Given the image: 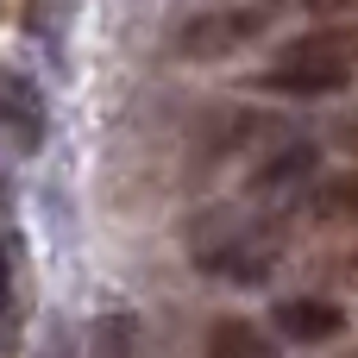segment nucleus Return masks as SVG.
<instances>
[{
	"label": "nucleus",
	"instance_id": "9",
	"mask_svg": "<svg viewBox=\"0 0 358 358\" xmlns=\"http://www.w3.org/2000/svg\"><path fill=\"white\" fill-rule=\"evenodd\" d=\"M6 302H13V258H6V239H0V321H6Z\"/></svg>",
	"mask_w": 358,
	"mask_h": 358
},
{
	"label": "nucleus",
	"instance_id": "5",
	"mask_svg": "<svg viewBox=\"0 0 358 358\" xmlns=\"http://www.w3.org/2000/svg\"><path fill=\"white\" fill-rule=\"evenodd\" d=\"M201 358H277V340H271L258 321H245V315H220V321L208 327Z\"/></svg>",
	"mask_w": 358,
	"mask_h": 358
},
{
	"label": "nucleus",
	"instance_id": "7",
	"mask_svg": "<svg viewBox=\"0 0 358 358\" xmlns=\"http://www.w3.org/2000/svg\"><path fill=\"white\" fill-rule=\"evenodd\" d=\"M315 214L321 220H352L358 214V176H327L321 195H315Z\"/></svg>",
	"mask_w": 358,
	"mask_h": 358
},
{
	"label": "nucleus",
	"instance_id": "1",
	"mask_svg": "<svg viewBox=\"0 0 358 358\" xmlns=\"http://www.w3.org/2000/svg\"><path fill=\"white\" fill-rule=\"evenodd\" d=\"M346 82H352V44H346L340 31H302V38H289V44L258 69V88L296 94V101L340 94Z\"/></svg>",
	"mask_w": 358,
	"mask_h": 358
},
{
	"label": "nucleus",
	"instance_id": "3",
	"mask_svg": "<svg viewBox=\"0 0 358 358\" xmlns=\"http://www.w3.org/2000/svg\"><path fill=\"white\" fill-rule=\"evenodd\" d=\"M44 126H50V107H44L38 82H25L19 69L0 63V138L13 151H38L44 145Z\"/></svg>",
	"mask_w": 358,
	"mask_h": 358
},
{
	"label": "nucleus",
	"instance_id": "4",
	"mask_svg": "<svg viewBox=\"0 0 358 358\" xmlns=\"http://www.w3.org/2000/svg\"><path fill=\"white\" fill-rule=\"evenodd\" d=\"M271 327L283 340H296V346H321V340H340L346 334V308L327 302V296H289V302H277Z\"/></svg>",
	"mask_w": 358,
	"mask_h": 358
},
{
	"label": "nucleus",
	"instance_id": "6",
	"mask_svg": "<svg viewBox=\"0 0 358 358\" xmlns=\"http://www.w3.org/2000/svg\"><path fill=\"white\" fill-rule=\"evenodd\" d=\"M302 176H315V145H289V151L264 157L252 189H258V195H283V189H296Z\"/></svg>",
	"mask_w": 358,
	"mask_h": 358
},
{
	"label": "nucleus",
	"instance_id": "2",
	"mask_svg": "<svg viewBox=\"0 0 358 358\" xmlns=\"http://www.w3.org/2000/svg\"><path fill=\"white\" fill-rule=\"evenodd\" d=\"M252 38H258V13H252V6H220V13L189 19V25L176 31V50L195 57V63H208V57H233V50L252 44Z\"/></svg>",
	"mask_w": 358,
	"mask_h": 358
},
{
	"label": "nucleus",
	"instance_id": "8",
	"mask_svg": "<svg viewBox=\"0 0 358 358\" xmlns=\"http://www.w3.org/2000/svg\"><path fill=\"white\" fill-rule=\"evenodd\" d=\"M94 358H132V321H120V315L94 321Z\"/></svg>",
	"mask_w": 358,
	"mask_h": 358
}]
</instances>
